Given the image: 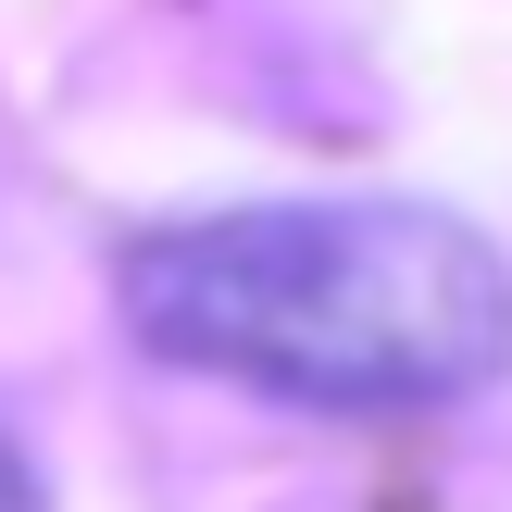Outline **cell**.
Returning a JSON list of instances; mask_svg holds the SVG:
<instances>
[{"mask_svg": "<svg viewBox=\"0 0 512 512\" xmlns=\"http://www.w3.org/2000/svg\"><path fill=\"white\" fill-rule=\"evenodd\" d=\"M0 512H50V488H38V463L13 450V425H0Z\"/></svg>", "mask_w": 512, "mask_h": 512, "instance_id": "2", "label": "cell"}, {"mask_svg": "<svg viewBox=\"0 0 512 512\" xmlns=\"http://www.w3.org/2000/svg\"><path fill=\"white\" fill-rule=\"evenodd\" d=\"M113 300L163 363L300 413H425L512 363V263L438 200H250L150 225Z\"/></svg>", "mask_w": 512, "mask_h": 512, "instance_id": "1", "label": "cell"}]
</instances>
